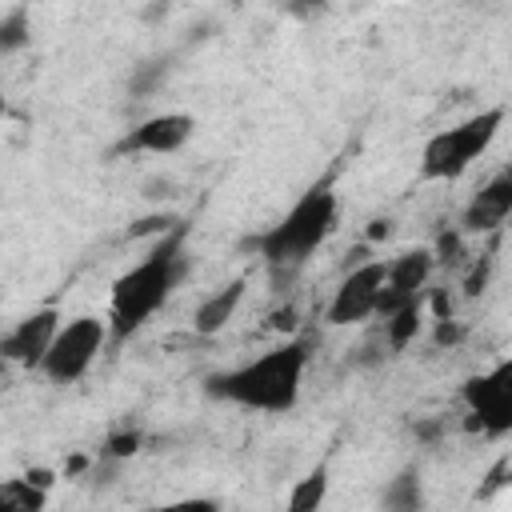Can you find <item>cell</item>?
<instances>
[{"label":"cell","instance_id":"obj_1","mask_svg":"<svg viewBox=\"0 0 512 512\" xmlns=\"http://www.w3.org/2000/svg\"><path fill=\"white\" fill-rule=\"evenodd\" d=\"M188 268H192L188 232H184V224H176L172 232L152 240V248L128 272H120L112 280V292H108V332H112V344H124L128 336H136L172 300V292L184 284Z\"/></svg>","mask_w":512,"mask_h":512},{"label":"cell","instance_id":"obj_2","mask_svg":"<svg viewBox=\"0 0 512 512\" xmlns=\"http://www.w3.org/2000/svg\"><path fill=\"white\" fill-rule=\"evenodd\" d=\"M304 372H308V344L304 340H280L268 352L236 364V368H220L212 376H204V392L212 400L224 404H240L252 412H292L304 388Z\"/></svg>","mask_w":512,"mask_h":512},{"label":"cell","instance_id":"obj_3","mask_svg":"<svg viewBox=\"0 0 512 512\" xmlns=\"http://www.w3.org/2000/svg\"><path fill=\"white\" fill-rule=\"evenodd\" d=\"M336 224H340V196H336V184L328 172L316 184H308L272 228L256 232L248 240V248L264 260V268L276 280H284L336 232Z\"/></svg>","mask_w":512,"mask_h":512},{"label":"cell","instance_id":"obj_4","mask_svg":"<svg viewBox=\"0 0 512 512\" xmlns=\"http://www.w3.org/2000/svg\"><path fill=\"white\" fill-rule=\"evenodd\" d=\"M504 116H508V108L492 104V108H480V112L464 116L460 124L428 136V144L420 152V176L424 180H456V176H464L492 148Z\"/></svg>","mask_w":512,"mask_h":512},{"label":"cell","instance_id":"obj_5","mask_svg":"<svg viewBox=\"0 0 512 512\" xmlns=\"http://www.w3.org/2000/svg\"><path fill=\"white\" fill-rule=\"evenodd\" d=\"M108 340H112L108 316H88L84 312V316L64 320L56 340H52V348H48V356H44V364H40V376L52 380V384H76L92 368V360L100 356V348Z\"/></svg>","mask_w":512,"mask_h":512},{"label":"cell","instance_id":"obj_6","mask_svg":"<svg viewBox=\"0 0 512 512\" xmlns=\"http://www.w3.org/2000/svg\"><path fill=\"white\" fill-rule=\"evenodd\" d=\"M464 404H468V428L472 432L508 436L512 432V356L492 364L488 372L468 376Z\"/></svg>","mask_w":512,"mask_h":512},{"label":"cell","instance_id":"obj_7","mask_svg":"<svg viewBox=\"0 0 512 512\" xmlns=\"http://www.w3.org/2000/svg\"><path fill=\"white\" fill-rule=\"evenodd\" d=\"M384 276H388V260H356L344 272V280L336 284V292L324 308V320L332 328H352V324H364L368 316H376Z\"/></svg>","mask_w":512,"mask_h":512},{"label":"cell","instance_id":"obj_8","mask_svg":"<svg viewBox=\"0 0 512 512\" xmlns=\"http://www.w3.org/2000/svg\"><path fill=\"white\" fill-rule=\"evenodd\" d=\"M436 272V252L432 248H412V252H400L388 260V276H384V288H380V304H376V316H392L396 308H404L408 300L424 296L428 292V280Z\"/></svg>","mask_w":512,"mask_h":512},{"label":"cell","instance_id":"obj_9","mask_svg":"<svg viewBox=\"0 0 512 512\" xmlns=\"http://www.w3.org/2000/svg\"><path fill=\"white\" fill-rule=\"evenodd\" d=\"M60 324H64V320H60L56 308H36V312H28L24 320H16V324L4 332L0 356L12 360V364H20V368L40 372V364H44V356H48V348H52Z\"/></svg>","mask_w":512,"mask_h":512},{"label":"cell","instance_id":"obj_10","mask_svg":"<svg viewBox=\"0 0 512 512\" xmlns=\"http://www.w3.org/2000/svg\"><path fill=\"white\" fill-rule=\"evenodd\" d=\"M192 132H196V116H188V112H156V116H144L132 132H124L116 152L172 156L192 140Z\"/></svg>","mask_w":512,"mask_h":512},{"label":"cell","instance_id":"obj_11","mask_svg":"<svg viewBox=\"0 0 512 512\" xmlns=\"http://www.w3.org/2000/svg\"><path fill=\"white\" fill-rule=\"evenodd\" d=\"M508 216H512V164L480 184V192L464 204V220L460 224H464L468 236H484V232H496Z\"/></svg>","mask_w":512,"mask_h":512},{"label":"cell","instance_id":"obj_12","mask_svg":"<svg viewBox=\"0 0 512 512\" xmlns=\"http://www.w3.org/2000/svg\"><path fill=\"white\" fill-rule=\"evenodd\" d=\"M244 292H248V276H232L228 284L212 288V292L196 304V312H192V332H196V336H220V332L236 320V312H240V304H244Z\"/></svg>","mask_w":512,"mask_h":512},{"label":"cell","instance_id":"obj_13","mask_svg":"<svg viewBox=\"0 0 512 512\" xmlns=\"http://www.w3.org/2000/svg\"><path fill=\"white\" fill-rule=\"evenodd\" d=\"M420 324H424V296H416L404 308H396L392 316H384V344L392 352H404L420 336Z\"/></svg>","mask_w":512,"mask_h":512},{"label":"cell","instance_id":"obj_14","mask_svg":"<svg viewBox=\"0 0 512 512\" xmlns=\"http://www.w3.org/2000/svg\"><path fill=\"white\" fill-rule=\"evenodd\" d=\"M380 504L384 508H396V512H416L424 504V488H420V468L408 464L396 472V480H388V488L380 492Z\"/></svg>","mask_w":512,"mask_h":512},{"label":"cell","instance_id":"obj_15","mask_svg":"<svg viewBox=\"0 0 512 512\" xmlns=\"http://www.w3.org/2000/svg\"><path fill=\"white\" fill-rule=\"evenodd\" d=\"M168 76H172V52H164V56H148V60L132 64V72H128V92L144 100V96L160 92Z\"/></svg>","mask_w":512,"mask_h":512},{"label":"cell","instance_id":"obj_16","mask_svg":"<svg viewBox=\"0 0 512 512\" xmlns=\"http://www.w3.org/2000/svg\"><path fill=\"white\" fill-rule=\"evenodd\" d=\"M28 44H32V16L24 4H16L0 16V56H16Z\"/></svg>","mask_w":512,"mask_h":512},{"label":"cell","instance_id":"obj_17","mask_svg":"<svg viewBox=\"0 0 512 512\" xmlns=\"http://www.w3.org/2000/svg\"><path fill=\"white\" fill-rule=\"evenodd\" d=\"M324 496H328V468L316 464L304 480L292 484V492H288V508H292V512H312V508L324 504Z\"/></svg>","mask_w":512,"mask_h":512},{"label":"cell","instance_id":"obj_18","mask_svg":"<svg viewBox=\"0 0 512 512\" xmlns=\"http://www.w3.org/2000/svg\"><path fill=\"white\" fill-rule=\"evenodd\" d=\"M0 500H4V504H16L20 512H36V508L48 504V488H40V484H32L28 476H20V480H4V484H0Z\"/></svg>","mask_w":512,"mask_h":512},{"label":"cell","instance_id":"obj_19","mask_svg":"<svg viewBox=\"0 0 512 512\" xmlns=\"http://www.w3.org/2000/svg\"><path fill=\"white\" fill-rule=\"evenodd\" d=\"M144 448V432L140 428H120V432H112L104 444H100V452L96 456H108V460H132L136 452Z\"/></svg>","mask_w":512,"mask_h":512},{"label":"cell","instance_id":"obj_20","mask_svg":"<svg viewBox=\"0 0 512 512\" xmlns=\"http://www.w3.org/2000/svg\"><path fill=\"white\" fill-rule=\"evenodd\" d=\"M176 224H180V220H176L172 212H148V216L132 220L124 236H128V240H148V236H152V240H160V236H164V232H172Z\"/></svg>","mask_w":512,"mask_h":512},{"label":"cell","instance_id":"obj_21","mask_svg":"<svg viewBox=\"0 0 512 512\" xmlns=\"http://www.w3.org/2000/svg\"><path fill=\"white\" fill-rule=\"evenodd\" d=\"M464 336H468V328H464L460 320H452V316H436V328H432V344H436V348H456Z\"/></svg>","mask_w":512,"mask_h":512},{"label":"cell","instance_id":"obj_22","mask_svg":"<svg viewBox=\"0 0 512 512\" xmlns=\"http://www.w3.org/2000/svg\"><path fill=\"white\" fill-rule=\"evenodd\" d=\"M436 264H456L460 260V252H464V244H460V232H444L440 240H436Z\"/></svg>","mask_w":512,"mask_h":512},{"label":"cell","instance_id":"obj_23","mask_svg":"<svg viewBox=\"0 0 512 512\" xmlns=\"http://www.w3.org/2000/svg\"><path fill=\"white\" fill-rule=\"evenodd\" d=\"M484 480H488V484H484V488H480V496H484V500H488V496H492V492H496V488H500V484H508V480H512V460H508V456H504V460H500V464H496V468H492V472H488V476H484Z\"/></svg>","mask_w":512,"mask_h":512},{"label":"cell","instance_id":"obj_24","mask_svg":"<svg viewBox=\"0 0 512 512\" xmlns=\"http://www.w3.org/2000/svg\"><path fill=\"white\" fill-rule=\"evenodd\" d=\"M324 8H328V0H284V12L296 16V20H308V16L324 12Z\"/></svg>","mask_w":512,"mask_h":512},{"label":"cell","instance_id":"obj_25","mask_svg":"<svg viewBox=\"0 0 512 512\" xmlns=\"http://www.w3.org/2000/svg\"><path fill=\"white\" fill-rule=\"evenodd\" d=\"M368 244H380V240H388L392 236V220L388 216H376V220H368Z\"/></svg>","mask_w":512,"mask_h":512},{"label":"cell","instance_id":"obj_26","mask_svg":"<svg viewBox=\"0 0 512 512\" xmlns=\"http://www.w3.org/2000/svg\"><path fill=\"white\" fill-rule=\"evenodd\" d=\"M172 4H176V0H152V4L144 8V20H148V24H156V20H164V16L172 12Z\"/></svg>","mask_w":512,"mask_h":512},{"label":"cell","instance_id":"obj_27","mask_svg":"<svg viewBox=\"0 0 512 512\" xmlns=\"http://www.w3.org/2000/svg\"><path fill=\"white\" fill-rule=\"evenodd\" d=\"M272 324H276L280 332H292V328H296V308H280V312L272 316Z\"/></svg>","mask_w":512,"mask_h":512},{"label":"cell","instance_id":"obj_28","mask_svg":"<svg viewBox=\"0 0 512 512\" xmlns=\"http://www.w3.org/2000/svg\"><path fill=\"white\" fill-rule=\"evenodd\" d=\"M28 480H32V484H40V488H52L56 472H48V468H28Z\"/></svg>","mask_w":512,"mask_h":512},{"label":"cell","instance_id":"obj_29","mask_svg":"<svg viewBox=\"0 0 512 512\" xmlns=\"http://www.w3.org/2000/svg\"><path fill=\"white\" fill-rule=\"evenodd\" d=\"M416 436H420V440H428V444H432V440H436V436H440V424H436V420H424V424H416Z\"/></svg>","mask_w":512,"mask_h":512},{"label":"cell","instance_id":"obj_30","mask_svg":"<svg viewBox=\"0 0 512 512\" xmlns=\"http://www.w3.org/2000/svg\"><path fill=\"white\" fill-rule=\"evenodd\" d=\"M24 4H28V0H24Z\"/></svg>","mask_w":512,"mask_h":512}]
</instances>
